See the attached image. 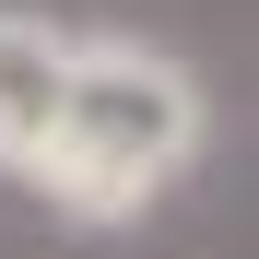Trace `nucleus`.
<instances>
[{"label": "nucleus", "instance_id": "f257e3e1", "mask_svg": "<svg viewBox=\"0 0 259 259\" xmlns=\"http://www.w3.org/2000/svg\"><path fill=\"white\" fill-rule=\"evenodd\" d=\"M200 153V82L142 35H71V106L24 189L59 224H142Z\"/></svg>", "mask_w": 259, "mask_h": 259}, {"label": "nucleus", "instance_id": "f03ea898", "mask_svg": "<svg viewBox=\"0 0 259 259\" xmlns=\"http://www.w3.org/2000/svg\"><path fill=\"white\" fill-rule=\"evenodd\" d=\"M59 106H71V24L0 12V177H24V165L48 153Z\"/></svg>", "mask_w": 259, "mask_h": 259}]
</instances>
